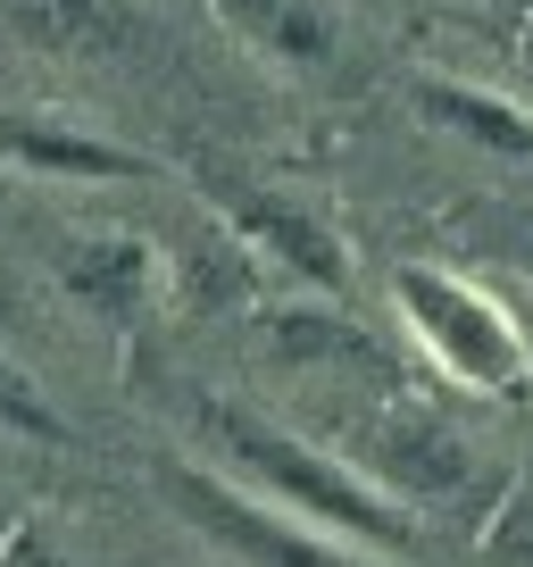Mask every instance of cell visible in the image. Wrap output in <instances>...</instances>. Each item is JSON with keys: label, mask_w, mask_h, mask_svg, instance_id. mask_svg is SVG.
I'll use <instances>...</instances> for the list:
<instances>
[{"label": "cell", "mask_w": 533, "mask_h": 567, "mask_svg": "<svg viewBox=\"0 0 533 567\" xmlns=\"http://www.w3.org/2000/svg\"><path fill=\"white\" fill-rule=\"evenodd\" d=\"M150 276H159V259H150L143 234H92V243H75L67 259H59L67 301H84L92 318H134Z\"/></svg>", "instance_id": "6"}, {"label": "cell", "mask_w": 533, "mask_h": 567, "mask_svg": "<svg viewBox=\"0 0 533 567\" xmlns=\"http://www.w3.org/2000/svg\"><path fill=\"white\" fill-rule=\"evenodd\" d=\"M159 493L176 501L184 526H200L217 550H233V559H250V567H384V559H367V550H342L334 534H309V526H292V517L259 509L250 493H233L226 476H209V467H192V460H159Z\"/></svg>", "instance_id": "3"}, {"label": "cell", "mask_w": 533, "mask_h": 567, "mask_svg": "<svg viewBox=\"0 0 533 567\" xmlns=\"http://www.w3.org/2000/svg\"><path fill=\"white\" fill-rule=\"evenodd\" d=\"M209 9L233 42H250L259 59H284V68H325L342 42L317 0H209Z\"/></svg>", "instance_id": "7"}, {"label": "cell", "mask_w": 533, "mask_h": 567, "mask_svg": "<svg viewBox=\"0 0 533 567\" xmlns=\"http://www.w3.org/2000/svg\"><path fill=\"white\" fill-rule=\"evenodd\" d=\"M200 434H209L217 451H226L233 476H250L275 509L309 517L317 534H342V543L375 550V559H409L417 550V517L400 509L391 493H375L367 476H351V467L317 460L309 443H292L284 425H266L259 409L242 401H209L200 409Z\"/></svg>", "instance_id": "1"}, {"label": "cell", "mask_w": 533, "mask_h": 567, "mask_svg": "<svg viewBox=\"0 0 533 567\" xmlns=\"http://www.w3.org/2000/svg\"><path fill=\"white\" fill-rule=\"evenodd\" d=\"M417 101H426L433 125L483 142L492 159H525V167H533V109L500 101V92H483V84H459V75H426V84H417Z\"/></svg>", "instance_id": "8"}, {"label": "cell", "mask_w": 533, "mask_h": 567, "mask_svg": "<svg viewBox=\"0 0 533 567\" xmlns=\"http://www.w3.org/2000/svg\"><path fill=\"white\" fill-rule=\"evenodd\" d=\"M0 151L34 176H84V184H117V176H143L134 151L117 142H92V134H67V125H34V117H0Z\"/></svg>", "instance_id": "9"}, {"label": "cell", "mask_w": 533, "mask_h": 567, "mask_svg": "<svg viewBox=\"0 0 533 567\" xmlns=\"http://www.w3.org/2000/svg\"><path fill=\"white\" fill-rule=\"evenodd\" d=\"M0 18L18 25V42L59 59H117L150 42V18L134 0H0Z\"/></svg>", "instance_id": "4"}, {"label": "cell", "mask_w": 533, "mask_h": 567, "mask_svg": "<svg viewBox=\"0 0 533 567\" xmlns=\"http://www.w3.org/2000/svg\"><path fill=\"white\" fill-rule=\"evenodd\" d=\"M226 209H233V226H242L250 243L275 250L301 284H317V292H342V284H351V250L309 209H292V200H275V193H226Z\"/></svg>", "instance_id": "5"}, {"label": "cell", "mask_w": 533, "mask_h": 567, "mask_svg": "<svg viewBox=\"0 0 533 567\" xmlns=\"http://www.w3.org/2000/svg\"><path fill=\"white\" fill-rule=\"evenodd\" d=\"M391 301H400V318L417 326V342H426V351L442 359L459 384L500 392V401H516V392L533 384V342H525V326H516L509 309L483 292V284L450 276V267L409 259L400 276H391Z\"/></svg>", "instance_id": "2"}, {"label": "cell", "mask_w": 533, "mask_h": 567, "mask_svg": "<svg viewBox=\"0 0 533 567\" xmlns=\"http://www.w3.org/2000/svg\"><path fill=\"white\" fill-rule=\"evenodd\" d=\"M0 425L25 434V443H67V417L34 392V375H25L18 359H0Z\"/></svg>", "instance_id": "10"}]
</instances>
